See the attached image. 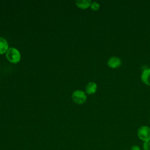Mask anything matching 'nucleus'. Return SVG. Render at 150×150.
I'll list each match as a JSON object with an SVG mask.
<instances>
[{
	"label": "nucleus",
	"mask_w": 150,
	"mask_h": 150,
	"mask_svg": "<svg viewBox=\"0 0 150 150\" xmlns=\"http://www.w3.org/2000/svg\"><path fill=\"white\" fill-rule=\"evenodd\" d=\"M7 59L12 63H18L21 58V53L18 49L14 47H10L6 52Z\"/></svg>",
	"instance_id": "f257e3e1"
},
{
	"label": "nucleus",
	"mask_w": 150,
	"mask_h": 150,
	"mask_svg": "<svg viewBox=\"0 0 150 150\" xmlns=\"http://www.w3.org/2000/svg\"><path fill=\"white\" fill-rule=\"evenodd\" d=\"M138 136L144 142L150 141V128L147 126H142L138 130Z\"/></svg>",
	"instance_id": "f03ea898"
},
{
	"label": "nucleus",
	"mask_w": 150,
	"mask_h": 150,
	"mask_svg": "<svg viewBox=\"0 0 150 150\" xmlns=\"http://www.w3.org/2000/svg\"><path fill=\"white\" fill-rule=\"evenodd\" d=\"M72 99L77 104H83L87 99V96L85 93L80 90H76L72 94Z\"/></svg>",
	"instance_id": "7ed1b4c3"
},
{
	"label": "nucleus",
	"mask_w": 150,
	"mask_h": 150,
	"mask_svg": "<svg viewBox=\"0 0 150 150\" xmlns=\"http://www.w3.org/2000/svg\"><path fill=\"white\" fill-rule=\"evenodd\" d=\"M122 62L121 60L117 56H112L107 60V64L110 67L117 68L120 66Z\"/></svg>",
	"instance_id": "20e7f679"
},
{
	"label": "nucleus",
	"mask_w": 150,
	"mask_h": 150,
	"mask_svg": "<svg viewBox=\"0 0 150 150\" xmlns=\"http://www.w3.org/2000/svg\"><path fill=\"white\" fill-rule=\"evenodd\" d=\"M141 78L145 84L150 86V68L146 69L143 70Z\"/></svg>",
	"instance_id": "39448f33"
},
{
	"label": "nucleus",
	"mask_w": 150,
	"mask_h": 150,
	"mask_svg": "<svg viewBox=\"0 0 150 150\" xmlns=\"http://www.w3.org/2000/svg\"><path fill=\"white\" fill-rule=\"evenodd\" d=\"M8 49V42L6 39L0 36V54L6 52Z\"/></svg>",
	"instance_id": "423d86ee"
},
{
	"label": "nucleus",
	"mask_w": 150,
	"mask_h": 150,
	"mask_svg": "<svg viewBox=\"0 0 150 150\" xmlns=\"http://www.w3.org/2000/svg\"><path fill=\"white\" fill-rule=\"evenodd\" d=\"M97 86L94 82H90L86 87V91L87 94H93L96 91Z\"/></svg>",
	"instance_id": "0eeeda50"
},
{
	"label": "nucleus",
	"mask_w": 150,
	"mask_h": 150,
	"mask_svg": "<svg viewBox=\"0 0 150 150\" xmlns=\"http://www.w3.org/2000/svg\"><path fill=\"white\" fill-rule=\"evenodd\" d=\"M90 0H78L76 1V4L78 7L81 9H86L91 5Z\"/></svg>",
	"instance_id": "6e6552de"
},
{
	"label": "nucleus",
	"mask_w": 150,
	"mask_h": 150,
	"mask_svg": "<svg viewBox=\"0 0 150 150\" xmlns=\"http://www.w3.org/2000/svg\"><path fill=\"white\" fill-rule=\"evenodd\" d=\"M90 7H91V9H93V11H97L99 9L100 5L97 2H93L91 3Z\"/></svg>",
	"instance_id": "1a4fd4ad"
},
{
	"label": "nucleus",
	"mask_w": 150,
	"mask_h": 150,
	"mask_svg": "<svg viewBox=\"0 0 150 150\" xmlns=\"http://www.w3.org/2000/svg\"><path fill=\"white\" fill-rule=\"evenodd\" d=\"M143 148L144 150H150V141L144 142L143 144Z\"/></svg>",
	"instance_id": "9d476101"
},
{
	"label": "nucleus",
	"mask_w": 150,
	"mask_h": 150,
	"mask_svg": "<svg viewBox=\"0 0 150 150\" xmlns=\"http://www.w3.org/2000/svg\"><path fill=\"white\" fill-rule=\"evenodd\" d=\"M131 150H141L139 146H137V145H134V146H132L131 147Z\"/></svg>",
	"instance_id": "9b49d317"
},
{
	"label": "nucleus",
	"mask_w": 150,
	"mask_h": 150,
	"mask_svg": "<svg viewBox=\"0 0 150 150\" xmlns=\"http://www.w3.org/2000/svg\"><path fill=\"white\" fill-rule=\"evenodd\" d=\"M149 121H150V118H149Z\"/></svg>",
	"instance_id": "f8f14e48"
}]
</instances>
